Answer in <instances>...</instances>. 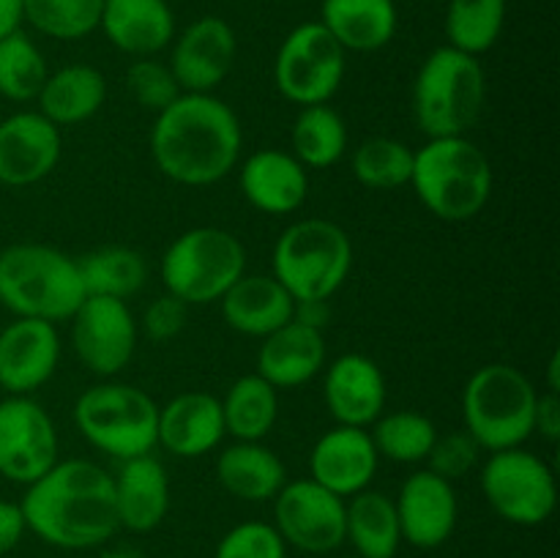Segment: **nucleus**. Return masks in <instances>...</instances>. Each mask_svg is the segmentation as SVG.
<instances>
[{
	"label": "nucleus",
	"instance_id": "nucleus-19",
	"mask_svg": "<svg viewBox=\"0 0 560 558\" xmlns=\"http://www.w3.org/2000/svg\"><path fill=\"white\" fill-rule=\"evenodd\" d=\"M377 454L370 430L337 425L323 432L310 452V479L331 490L334 496L350 498L366 490L377 474Z\"/></svg>",
	"mask_w": 560,
	"mask_h": 558
},
{
	"label": "nucleus",
	"instance_id": "nucleus-21",
	"mask_svg": "<svg viewBox=\"0 0 560 558\" xmlns=\"http://www.w3.org/2000/svg\"><path fill=\"white\" fill-rule=\"evenodd\" d=\"M228 435L222 403L208 392H184L159 408L156 446L175 457L195 460L213 452Z\"/></svg>",
	"mask_w": 560,
	"mask_h": 558
},
{
	"label": "nucleus",
	"instance_id": "nucleus-4",
	"mask_svg": "<svg viewBox=\"0 0 560 558\" xmlns=\"http://www.w3.org/2000/svg\"><path fill=\"white\" fill-rule=\"evenodd\" d=\"M82 301L77 257L47 244H14L0 252V304L14 317L71 321Z\"/></svg>",
	"mask_w": 560,
	"mask_h": 558
},
{
	"label": "nucleus",
	"instance_id": "nucleus-12",
	"mask_svg": "<svg viewBox=\"0 0 560 558\" xmlns=\"http://www.w3.org/2000/svg\"><path fill=\"white\" fill-rule=\"evenodd\" d=\"M273 528L284 545L310 556L334 553L345 545V498L317 481H284L273 496Z\"/></svg>",
	"mask_w": 560,
	"mask_h": 558
},
{
	"label": "nucleus",
	"instance_id": "nucleus-25",
	"mask_svg": "<svg viewBox=\"0 0 560 558\" xmlns=\"http://www.w3.org/2000/svg\"><path fill=\"white\" fill-rule=\"evenodd\" d=\"M107 42L131 58H156L175 38V14L167 0H104Z\"/></svg>",
	"mask_w": 560,
	"mask_h": 558
},
{
	"label": "nucleus",
	"instance_id": "nucleus-47",
	"mask_svg": "<svg viewBox=\"0 0 560 558\" xmlns=\"http://www.w3.org/2000/svg\"><path fill=\"white\" fill-rule=\"evenodd\" d=\"M342 558H359V556H342Z\"/></svg>",
	"mask_w": 560,
	"mask_h": 558
},
{
	"label": "nucleus",
	"instance_id": "nucleus-14",
	"mask_svg": "<svg viewBox=\"0 0 560 558\" xmlns=\"http://www.w3.org/2000/svg\"><path fill=\"white\" fill-rule=\"evenodd\" d=\"M135 315L126 301L107 295H85L71 315V345L93 375L113 377L131 361L137 348Z\"/></svg>",
	"mask_w": 560,
	"mask_h": 558
},
{
	"label": "nucleus",
	"instance_id": "nucleus-46",
	"mask_svg": "<svg viewBox=\"0 0 560 558\" xmlns=\"http://www.w3.org/2000/svg\"><path fill=\"white\" fill-rule=\"evenodd\" d=\"M547 392H560V353L550 356V361H547Z\"/></svg>",
	"mask_w": 560,
	"mask_h": 558
},
{
	"label": "nucleus",
	"instance_id": "nucleus-5",
	"mask_svg": "<svg viewBox=\"0 0 560 558\" xmlns=\"http://www.w3.org/2000/svg\"><path fill=\"white\" fill-rule=\"evenodd\" d=\"M487 98V77L479 58L459 49H432L413 80V118L427 140L463 137L479 120Z\"/></svg>",
	"mask_w": 560,
	"mask_h": 558
},
{
	"label": "nucleus",
	"instance_id": "nucleus-29",
	"mask_svg": "<svg viewBox=\"0 0 560 558\" xmlns=\"http://www.w3.org/2000/svg\"><path fill=\"white\" fill-rule=\"evenodd\" d=\"M107 98V80L96 66L71 63L52 71L38 91V113L60 126H77L93 118Z\"/></svg>",
	"mask_w": 560,
	"mask_h": 558
},
{
	"label": "nucleus",
	"instance_id": "nucleus-27",
	"mask_svg": "<svg viewBox=\"0 0 560 558\" xmlns=\"http://www.w3.org/2000/svg\"><path fill=\"white\" fill-rule=\"evenodd\" d=\"M320 22L345 53H377L399 25L394 0H323Z\"/></svg>",
	"mask_w": 560,
	"mask_h": 558
},
{
	"label": "nucleus",
	"instance_id": "nucleus-31",
	"mask_svg": "<svg viewBox=\"0 0 560 558\" xmlns=\"http://www.w3.org/2000/svg\"><path fill=\"white\" fill-rule=\"evenodd\" d=\"M219 403L224 430L235 441H262L279 419V392L257 372L241 375Z\"/></svg>",
	"mask_w": 560,
	"mask_h": 558
},
{
	"label": "nucleus",
	"instance_id": "nucleus-1",
	"mask_svg": "<svg viewBox=\"0 0 560 558\" xmlns=\"http://www.w3.org/2000/svg\"><path fill=\"white\" fill-rule=\"evenodd\" d=\"M27 531L60 550H91L118 534L113 474L91 460H58L20 501Z\"/></svg>",
	"mask_w": 560,
	"mask_h": 558
},
{
	"label": "nucleus",
	"instance_id": "nucleus-39",
	"mask_svg": "<svg viewBox=\"0 0 560 558\" xmlns=\"http://www.w3.org/2000/svg\"><path fill=\"white\" fill-rule=\"evenodd\" d=\"M126 88H129L131 98L148 113H162L184 93L170 63L159 58H137L126 71Z\"/></svg>",
	"mask_w": 560,
	"mask_h": 558
},
{
	"label": "nucleus",
	"instance_id": "nucleus-10",
	"mask_svg": "<svg viewBox=\"0 0 560 558\" xmlns=\"http://www.w3.org/2000/svg\"><path fill=\"white\" fill-rule=\"evenodd\" d=\"M479 485L492 512L523 528L547 523L558 507L556 474L539 454L523 446L492 452L481 465Z\"/></svg>",
	"mask_w": 560,
	"mask_h": 558
},
{
	"label": "nucleus",
	"instance_id": "nucleus-41",
	"mask_svg": "<svg viewBox=\"0 0 560 558\" xmlns=\"http://www.w3.org/2000/svg\"><path fill=\"white\" fill-rule=\"evenodd\" d=\"M479 443H476L465 430L446 432V435L438 432L435 443H432L430 454H427V463H430L427 470L443 476L446 481L465 479V476L476 468V463H479Z\"/></svg>",
	"mask_w": 560,
	"mask_h": 558
},
{
	"label": "nucleus",
	"instance_id": "nucleus-23",
	"mask_svg": "<svg viewBox=\"0 0 560 558\" xmlns=\"http://www.w3.org/2000/svg\"><path fill=\"white\" fill-rule=\"evenodd\" d=\"M113 487L120 528L151 534L164 523L170 512V479L153 454L124 460L113 474Z\"/></svg>",
	"mask_w": 560,
	"mask_h": 558
},
{
	"label": "nucleus",
	"instance_id": "nucleus-48",
	"mask_svg": "<svg viewBox=\"0 0 560 558\" xmlns=\"http://www.w3.org/2000/svg\"><path fill=\"white\" fill-rule=\"evenodd\" d=\"M394 3H399V0H394Z\"/></svg>",
	"mask_w": 560,
	"mask_h": 558
},
{
	"label": "nucleus",
	"instance_id": "nucleus-8",
	"mask_svg": "<svg viewBox=\"0 0 560 558\" xmlns=\"http://www.w3.org/2000/svg\"><path fill=\"white\" fill-rule=\"evenodd\" d=\"M246 274V249L230 230L191 228L162 255V282L186 306H206L222 299Z\"/></svg>",
	"mask_w": 560,
	"mask_h": 558
},
{
	"label": "nucleus",
	"instance_id": "nucleus-38",
	"mask_svg": "<svg viewBox=\"0 0 560 558\" xmlns=\"http://www.w3.org/2000/svg\"><path fill=\"white\" fill-rule=\"evenodd\" d=\"M47 74L42 49L22 27L0 38V96L9 102H36Z\"/></svg>",
	"mask_w": 560,
	"mask_h": 558
},
{
	"label": "nucleus",
	"instance_id": "nucleus-11",
	"mask_svg": "<svg viewBox=\"0 0 560 558\" xmlns=\"http://www.w3.org/2000/svg\"><path fill=\"white\" fill-rule=\"evenodd\" d=\"M345 49L320 22H301L284 36L273 60V82L299 107L328 104L345 80Z\"/></svg>",
	"mask_w": 560,
	"mask_h": 558
},
{
	"label": "nucleus",
	"instance_id": "nucleus-13",
	"mask_svg": "<svg viewBox=\"0 0 560 558\" xmlns=\"http://www.w3.org/2000/svg\"><path fill=\"white\" fill-rule=\"evenodd\" d=\"M60 441L52 416L33 397L0 399V476L14 485H33L58 463Z\"/></svg>",
	"mask_w": 560,
	"mask_h": 558
},
{
	"label": "nucleus",
	"instance_id": "nucleus-20",
	"mask_svg": "<svg viewBox=\"0 0 560 558\" xmlns=\"http://www.w3.org/2000/svg\"><path fill=\"white\" fill-rule=\"evenodd\" d=\"M386 375L364 353H345L326 367L323 399L337 425L370 427L386 410Z\"/></svg>",
	"mask_w": 560,
	"mask_h": 558
},
{
	"label": "nucleus",
	"instance_id": "nucleus-42",
	"mask_svg": "<svg viewBox=\"0 0 560 558\" xmlns=\"http://www.w3.org/2000/svg\"><path fill=\"white\" fill-rule=\"evenodd\" d=\"M186 315H189V306L184 301L170 293L156 295L142 312V332L153 342H167L184 332Z\"/></svg>",
	"mask_w": 560,
	"mask_h": 558
},
{
	"label": "nucleus",
	"instance_id": "nucleus-28",
	"mask_svg": "<svg viewBox=\"0 0 560 558\" xmlns=\"http://www.w3.org/2000/svg\"><path fill=\"white\" fill-rule=\"evenodd\" d=\"M217 479L238 501H273L288 481L279 454L262 441H233L217 457Z\"/></svg>",
	"mask_w": 560,
	"mask_h": 558
},
{
	"label": "nucleus",
	"instance_id": "nucleus-22",
	"mask_svg": "<svg viewBox=\"0 0 560 558\" xmlns=\"http://www.w3.org/2000/svg\"><path fill=\"white\" fill-rule=\"evenodd\" d=\"M241 195L262 213H293L310 195V170L288 151H255L238 173Z\"/></svg>",
	"mask_w": 560,
	"mask_h": 558
},
{
	"label": "nucleus",
	"instance_id": "nucleus-43",
	"mask_svg": "<svg viewBox=\"0 0 560 558\" xmlns=\"http://www.w3.org/2000/svg\"><path fill=\"white\" fill-rule=\"evenodd\" d=\"M534 432H539L547 443L560 441V397L556 392H545L536 399Z\"/></svg>",
	"mask_w": 560,
	"mask_h": 558
},
{
	"label": "nucleus",
	"instance_id": "nucleus-32",
	"mask_svg": "<svg viewBox=\"0 0 560 558\" xmlns=\"http://www.w3.org/2000/svg\"><path fill=\"white\" fill-rule=\"evenodd\" d=\"M290 148L306 170H328L348 151V126L328 104L301 107L290 131Z\"/></svg>",
	"mask_w": 560,
	"mask_h": 558
},
{
	"label": "nucleus",
	"instance_id": "nucleus-26",
	"mask_svg": "<svg viewBox=\"0 0 560 558\" xmlns=\"http://www.w3.org/2000/svg\"><path fill=\"white\" fill-rule=\"evenodd\" d=\"M224 323L244 337H268L295 317V299L273 274H244L217 301Z\"/></svg>",
	"mask_w": 560,
	"mask_h": 558
},
{
	"label": "nucleus",
	"instance_id": "nucleus-33",
	"mask_svg": "<svg viewBox=\"0 0 560 558\" xmlns=\"http://www.w3.org/2000/svg\"><path fill=\"white\" fill-rule=\"evenodd\" d=\"M85 295H107L126 301L145 284L148 266L129 246H102L77 257Z\"/></svg>",
	"mask_w": 560,
	"mask_h": 558
},
{
	"label": "nucleus",
	"instance_id": "nucleus-44",
	"mask_svg": "<svg viewBox=\"0 0 560 558\" xmlns=\"http://www.w3.org/2000/svg\"><path fill=\"white\" fill-rule=\"evenodd\" d=\"M25 514H22L20 503L0 501V556L14 550L25 536Z\"/></svg>",
	"mask_w": 560,
	"mask_h": 558
},
{
	"label": "nucleus",
	"instance_id": "nucleus-34",
	"mask_svg": "<svg viewBox=\"0 0 560 558\" xmlns=\"http://www.w3.org/2000/svg\"><path fill=\"white\" fill-rule=\"evenodd\" d=\"M506 25V0H448L446 38L448 47L474 58L490 53Z\"/></svg>",
	"mask_w": 560,
	"mask_h": 558
},
{
	"label": "nucleus",
	"instance_id": "nucleus-45",
	"mask_svg": "<svg viewBox=\"0 0 560 558\" xmlns=\"http://www.w3.org/2000/svg\"><path fill=\"white\" fill-rule=\"evenodd\" d=\"M22 25V0H0V38L20 31Z\"/></svg>",
	"mask_w": 560,
	"mask_h": 558
},
{
	"label": "nucleus",
	"instance_id": "nucleus-40",
	"mask_svg": "<svg viewBox=\"0 0 560 558\" xmlns=\"http://www.w3.org/2000/svg\"><path fill=\"white\" fill-rule=\"evenodd\" d=\"M213 558H288V545L273 523L246 520L219 539Z\"/></svg>",
	"mask_w": 560,
	"mask_h": 558
},
{
	"label": "nucleus",
	"instance_id": "nucleus-30",
	"mask_svg": "<svg viewBox=\"0 0 560 558\" xmlns=\"http://www.w3.org/2000/svg\"><path fill=\"white\" fill-rule=\"evenodd\" d=\"M345 542L359 558H394L402 545L394 498L381 490H361L345 498Z\"/></svg>",
	"mask_w": 560,
	"mask_h": 558
},
{
	"label": "nucleus",
	"instance_id": "nucleus-3",
	"mask_svg": "<svg viewBox=\"0 0 560 558\" xmlns=\"http://www.w3.org/2000/svg\"><path fill=\"white\" fill-rule=\"evenodd\" d=\"M492 164L468 137H432L413 151L410 186L421 206L443 222L479 217L492 195Z\"/></svg>",
	"mask_w": 560,
	"mask_h": 558
},
{
	"label": "nucleus",
	"instance_id": "nucleus-17",
	"mask_svg": "<svg viewBox=\"0 0 560 558\" xmlns=\"http://www.w3.org/2000/svg\"><path fill=\"white\" fill-rule=\"evenodd\" d=\"M60 129L36 109H22L0 120V184L33 186L60 162Z\"/></svg>",
	"mask_w": 560,
	"mask_h": 558
},
{
	"label": "nucleus",
	"instance_id": "nucleus-15",
	"mask_svg": "<svg viewBox=\"0 0 560 558\" xmlns=\"http://www.w3.org/2000/svg\"><path fill=\"white\" fill-rule=\"evenodd\" d=\"M170 47V69L180 91L213 93L233 71L238 38L228 20L208 14L189 22Z\"/></svg>",
	"mask_w": 560,
	"mask_h": 558
},
{
	"label": "nucleus",
	"instance_id": "nucleus-2",
	"mask_svg": "<svg viewBox=\"0 0 560 558\" xmlns=\"http://www.w3.org/2000/svg\"><path fill=\"white\" fill-rule=\"evenodd\" d=\"M244 129L230 104L213 93H180L156 113L151 156L164 178L180 186H211L235 170Z\"/></svg>",
	"mask_w": 560,
	"mask_h": 558
},
{
	"label": "nucleus",
	"instance_id": "nucleus-35",
	"mask_svg": "<svg viewBox=\"0 0 560 558\" xmlns=\"http://www.w3.org/2000/svg\"><path fill=\"white\" fill-rule=\"evenodd\" d=\"M370 427L377 454L402 465L424 463L438 438V427L419 410H392V414L383 410Z\"/></svg>",
	"mask_w": 560,
	"mask_h": 558
},
{
	"label": "nucleus",
	"instance_id": "nucleus-36",
	"mask_svg": "<svg viewBox=\"0 0 560 558\" xmlns=\"http://www.w3.org/2000/svg\"><path fill=\"white\" fill-rule=\"evenodd\" d=\"M350 173L366 189H399V186L410 184L413 151L394 137H370L350 156Z\"/></svg>",
	"mask_w": 560,
	"mask_h": 558
},
{
	"label": "nucleus",
	"instance_id": "nucleus-37",
	"mask_svg": "<svg viewBox=\"0 0 560 558\" xmlns=\"http://www.w3.org/2000/svg\"><path fill=\"white\" fill-rule=\"evenodd\" d=\"M104 0H22V22L58 42H77L98 31Z\"/></svg>",
	"mask_w": 560,
	"mask_h": 558
},
{
	"label": "nucleus",
	"instance_id": "nucleus-16",
	"mask_svg": "<svg viewBox=\"0 0 560 558\" xmlns=\"http://www.w3.org/2000/svg\"><path fill=\"white\" fill-rule=\"evenodd\" d=\"M402 542L419 550H435L452 539L459 518V501L454 481L432 470H416L399 487L394 498Z\"/></svg>",
	"mask_w": 560,
	"mask_h": 558
},
{
	"label": "nucleus",
	"instance_id": "nucleus-18",
	"mask_svg": "<svg viewBox=\"0 0 560 558\" xmlns=\"http://www.w3.org/2000/svg\"><path fill=\"white\" fill-rule=\"evenodd\" d=\"M60 361V337L55 323L14 317L0 332V388L31 397L55 375Z\"/></svg>",
	"mask_w": 560,
	"mask_h": 558
},
{
	"label": "nucleus",
	"instance_id": "nucleus-7",
	"mask_svg": "<svg viewBox=\"0 0 560 558\" xmlns=\"http://www.w3.org/2000/svg\"><path fill=\"white\" fill-rule=\"evenodd\" d=\"M539 392L530 377L512 364H485L463 388V430L481 452L523 446L534 435Z\"/></svg>",
	"mask_w": 560,
	"mask_h": 558
},
{
	"label": "nucleus",
	"instance_id": "nucleus-24",
	"mask_svg": "<svg viewBox=\"0 0 560 558\" xmlns=\"http://www.w3.org/2000/svg\"><path fill=\"white\" fill-rule=\"evenodd\" d=\"M326 367V339L315 326H306L299 317L284 323L273 334L262 337L257 350V375L266 377L273 388H295L320 375Z\"/></svg>",
	"mask_w": 560,
	"mask_h": 558
},
{
	"label": "nucleus",
	"instance_id": "nucleus-9",
	"mask_svg": "<svg viewBox=\"0 0 560 558\" xmlns=\"http://www.w3.org/2000/svg\"><path fill=\"white\" fill-rule=\"evenodd\" d=\"M74 425L93 449L124 463L153 452L159 405L131 383H96L77 397Z\"/></svg>",
	"mask_w": 560,
	"mask_h": 558
},
{
	"label": "nucleus",
	"instance_id": "nucleus-6",
	"mask_svg": "<svg viewBox=\"0 0 560 558\" xmlns=\"http://www.w3.org/2000/svg\"><path fill=\"white\" fill-rule=\"evenodd\" d=\"M271 266L295 304L328 301L353 268V244L331 219H299L273 244Z\"/></svg>",
	"mask_w": 560,
	"mask_h": 558
}]
</instances>
